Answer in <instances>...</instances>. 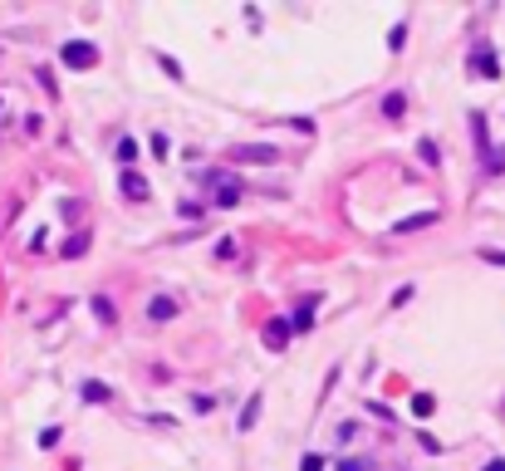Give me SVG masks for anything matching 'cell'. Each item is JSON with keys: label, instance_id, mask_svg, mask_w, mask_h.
I'll return each mask as SVG.
<instances>
[{"label": "cell", "instance_id": "9a60e30c", "mask_svg": "<svg viewBox=\"0 0 505 471\" xmlns=\"http://www.w3.org/2000/svg\"><path fill=\"white\" fill-rule=\"evenodd\" d=\"M84 250H89V236H74V241L64 246V255H84Z\"/></svg>", "mask_w": 505, "mask_h": 471}, {"label": "cell", "instance_id": "3957f363", "mask_svg": "<svg viewBox=\"0 0 505 471\" xmlns=\"http://www.w3.org/2000/svg\"><path fill=\"white\" fill-rule=\"evenodd\" d=\"M93 59H98V49H93V44H79V39L64 44V64H69V69H89Z\"/></svg>", "mask_w": 505, "mask_h": 471}, {"label": "cell", "instance_id": "8fae6325", "mask_svg": "<svg viewBox=\"0 0 505 471\" xmlns=\"http://www.w3.org/2000/svg\"><path fill=\"white\" fill-rule=\"evenodd\" d=\"M417 152H422V163H427V167H437V163H441V152H437V142H432V138H422V142H417Z\"/></svg>", "mask_w": 505, "mask_h": 471}, {"label": "cell", "instance_id": "ffe728a7", "mask_svg": "<svg viewBox=\"0 0 505 471\" xmlns=\"http://www.w3.org/2000/svg\"><path fill=\"white\" fill-rule=\"evenodd\" d=\"M300 471H324V461H319V456H304V461H300Z\"/></svg>", "mask_w": 505, "mask_h": 471}, {"label": "cell", "instance_id": "e0dca14e", "mask_svg": "<svg viewBox=\"0 0 505 471\" xmlns=\"http://www.w3.org/2000/svg\"><path fill=\"white\" fill-rule=\"evenodd\" d=\"M157 64H162L167 74H172V79H182V64H177V59H167V55H157Z\"/></svg>", "mask_w": 505, "mask_h": 471}, {"label": "cell", "instance_id": "44dd1931", "mask_svg": "<svg viewBox=\"0 0 505 471\" xmlns=\"http://www.w3.org/2000/svg\"><path fill=\"white\" fill-rule=\"evenodd\" d=\"M339 471H368V466H363V461H344Z\"/></svg>", "mask_w": 505, "mask_h": 471}, {"label": "cell", "instance_id": "4fadbf2b", "mask_svg": "<svg viewBox=\"0 0 505 471\" xmlns=\"http://www.w3.org/2000/svg\"><path fill=\"white\" fill-rule=\"evenodd\" d=\"M432 407H437L432 393H417V398H412V412H417V417H432Z\"/></svg>", "mask_w": 505, "mask_h": 471}, {"label": "cell", "instance_id": "ac0fdd59", "mask_svg": "<svg viewBox=\"0 0 505 471\" xmlns=\"http://www.w3.org/2000/svg\"><path fill=\"white\" fill-rule=\"evenodd\" d=\"M152 152H157V157H167V152H172V142H167V133H157V138H152Z\"/></svg>", "mask_w": 505, "mask_h": 471}, {"label": "cell", "instance_id": "5bb4252c", "mask_svg": "<svg viewBox=\"0 0 505 471\" xmlns=\"http://www.w3.org/2000/svg\"><path fill=\"white\" fill-rule=\"evenodd\" d=\"M84 398H89V403H108V388H103V383H93V378H89V383H84Z\"/></svg>", "mask_w": 505, "mask_h": 471}, {"label": "cell", "instance_id": "5b68a950", "mask_svg": "<svg viewBox=\"0 0 505 471\" xmlns=\"http://www.w3.org/2000/svg\"><path fill=\"white\" fill-rule=\"evenodd\" d=\"M437 226V212H417V216H403L398 226H392V236H412V231H427Z\"/></svg>", "mask_w": 505, "mask_h": 471}, {"label": "cell", "instance_id": "7c38bea8", "mask_svg": "<svg viewBox=\"0 0 505 471\" xmlns=\"http://www.w3.org/2000/svg\"><path fill=\"white\" fill-rule=\"evenodd\" d=\"M93 314H98V320H103V324H113V320H118V314H113V299H103V295L93 299Z\"/></svg>", "mask_w": 505, "mask_h": 471}, {"label": "cell", "instance_id": "7402d4cb", "mask_svg": "<svg viewBox=\"0 0 505 471\" xmlns=\"http://www.w3.org/2000/svg\"><path fill=\"white\" fill-rule=\"evenodd\" d=\"M486 471H505V456H500V461H490V466H486Z\"/></svg>", "mask_w": 505, "mask_h": 471}, {"label": "cell", "instance_id": "2e32d148", "mask_svg": "<svg viewBox=\"0 0 505 471\" xmlns=\"http://www.w3.org/2000/svg\"><path fill=\"white\" fill-rule=\"evenodd\" d=\"M314 324V309H295V329H309Z\"/></svg>", "mask_w": 505, "mask_h": 471}, {"label": "cell", "instance_id": "9c48e42d", "mask_svg": "<svg viewBox=\"0 0 505 471\" xmlns=\"http://www.w3.org/2000/svg\"><path fill=\"white\" fill-rule=\"evenodd\" d=\"M403 113H407V98L403 93H387L383 98V118H403Z\"/></svg>", "mask_w": 505, "mask_h": 471}, {"label": "cell", "instance_id": "8992f818", "mask_svg": "<svg viewBox=\"0 0 505 471\" xmlns=\"http://www.w3.org/2000/svg\"><path fill=\"white\" fill-rule=\"evenodd\" d=\"M290 344V324L285 320H270L265 324V349H285Z\"/></svg>", "mask_w": 505, "mask_h": 471}, {"label": "cell", "instance_id": "ba28073f", "mask_svg": "<svg viewBox=\"0 0 505 471\" xmlns=\"http://www.w3.org/2000/svg\"><path fill=\"white\" fill-rule=\"evenodd\" d=\"M172 314H177V304H172V299H162V295L147 304V320H157V324H162V320H172Z\"/></svg>", "mask_w": 505, "mask_h": 471}, {"label": "cell", "instance_id": "30bf717a", "mask_svg": "<svg viewBox=\"0 0 505 471\" xmlns=\"http://www.w3.org/2000/svg\"><path fill=\"white\" fill-rule=\"evenodd\" d=\"M118 163H123V167H133V163H138V142H133V138H123V142H118Z\"/></svg>", "mask_w": 505, "mask_h": 471}, {"label": "cell", "instance_id": "7a4b0ae2", "mask_svg": "<svg viewBox=\"0 0 505 471\" xmlns=\"http://www.w3.org/2000/svg\"><path fill=\"white\" fill-rule=\"evenodd\" d=\"M231 157H236V163H255V167H265V163H275L279 152H275V147H260V142H246V147H236Z\"/></svg>", "mask_w": 505, "mask_h": 471}, {"label": "cell", "instance_id": "52a82bcc", "mask_svg": "<svg viewBox=\"0 0 505 471\" xmlns=\"http://www.w3.org/2000/svg\"><path fill=\"white\" fill-rule=\"evenodd\" d=\"M260 403H265L260 393H250V398H246V407H241V432H250V427H255V417H260Z\"/></svg>", "mask_w": 505, "mask_h": 471}, {"label": "cell", "instance_id": "6da1fadb", "mask_svg": "<svg viewBox=\"0 0 505 471\" xmlns=\"http://www.w3.org/2000/svg\"><path fill=\"white\" fill-rule=\"evenodd\" d=\"M118 187H123V196H128V201H147V192H152V187H147V177H143V172H133V167H123Z\"/></svg>", "mask_w": 505, "mask_h": 471}, {"label": "cell", "instance_id": "d6986e66", "mask_svg": "<svg viewBox=\"0 0 505 471\" xmlns=\"http://www.w3.org/2000/svg\"><path fill=\"white\" fill-rule=\"evenodd\" d=\"M481 260H490V266H505V250H481Z\"/></svg>", "mask_w": 505, "mask_h": 471}, {"label": "cell", "instance_id": "277c9868", "mask_svg": "<svg viewBox=\"0 0 505 471\" xmlns=\"http://www.w3.org/2000/svg\"><path fill=\"white\" fill-rule=\"evenodd\" d=\"M471 69H481L486 79H500V59L490 55V44H476V55H471Z\"/></svg>", "mask_w": 505, "mask_h": 471}]
</instances>
